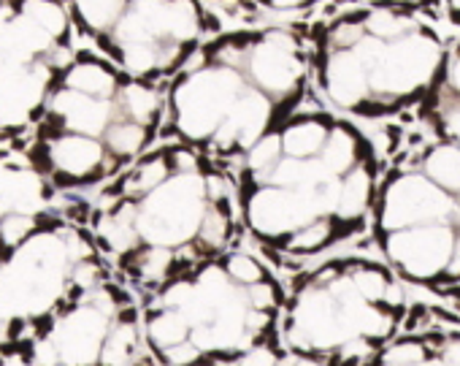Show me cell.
I'll list each match as a JSON object with an SVG mask.
<instances>
[{"label": "cell", "mask_w": 460, "mask_h": 366, "mask_svg": "<svg viewBox=\"0 0 460 366\" xmlns=\"http://www.w3.org/2000/svg\"><path fill=\"white\" fill-rule=\"evenodd\" d=\"M208 204L206 176L173 174L157 191L138 201L136 228L146 245L176 250L198 237Z\"/></svg>", "instance_id": "obj_1"}, {"label": "cell", "mask_w": 460, "mask_h": 366, "mask_svg": "<svg viewBox=\"0 0 460 366\" xmlns=\"http://www.w3.org/2000/svg\"><path fill=\"white\" fill-rule=\"evenodd\" d=\"M247 85L244 71L227 66H208L198 74L179 76L171 90L173 125L187 141H208Z\"/></svg>", "instance_id": "obj_2"}, {"label": "cell", "mask_w": 460, "mask_h": 366, "mask_svg": "<svg viewBox=\"0 0 460 366\" xmlns=\"http://www.w3.org/2000/svg\"><path fill=\"white\" fill-rule=\"evenodd\" d=\"M444 68L441 44L422 28L385 44V52L371 71V95L393 103L428 90Z\"/></svg>", "instance_id": "obj_3"}, {"label": "cell", "mask_w": 460, "mask_h": 366, "mask_svg": "<svg viewBox=\"0 0 460 366\" xmlns=\"http://www.w3.org/2000/svg\"><path fill=\"white\" fill-rule=\"evenodd\" d=\"M306 52L290 31L271 28L255 39L244 76L274 101L296 98L306 85Z\"/></svg>", "instance_id": "obj_4"}, {"label": "cell", "mask_w": 460, "mask_h": 366, "mask_svg": "<svg viewBox=\"0 0 460 366\" xmlns=\"http://www.w3.org/2000/svg\"><path fill=\"white\" fill-rule=\"evenodd\" d=\"M457 215V196L438 188L425 174H401L395 176L385 196L379 223L382 231H401L425 223H455Z\"/></svg>", "instance_id": "obj_5"}, {"label": "cell", "mask_w": 460, "mask_h": 366, "mask_svg": "<svg viewBox=\"0 0 460 366\" xmlns=\"http://www.w3.org/2000/svg\"><path fill=\"white\" fill-rule=\"evenodd\" d=\"M455 223H425L390 231L385 239L387 258L411 280H436L447 272L455 250Z\"/></svg>", "instance_id": "obj_6"}, {"label": "cell", "mask_w": 460, "mask_h": 366, "mask_svg": "<svg viewBox=\"0 0 460 366\" xmlns=\"http://www.w3.org/2000/svg\"><path fill=\"white\" fill-rule=\"evenodd\" d=\"M288 339L296 350H328L349 339V331L341 317V307L328 288L309 285L301 293L293 309Z\"/></svg>", "instance_id": "obj_7"}, {"label": "cell", "mask_w": 460, "mask_h": 366, "mask_svg": "<svg viewBox=\"0 0 460 366\" xmlns=\"http://www.w3.org/2000/svg\"><path fill=\"white\" fill-rule=\"evenodd\" d=\"M271 120H274V98H269L263 90H258L250 82L208 141L217 144L219 149L242 147L247 152L255 141H261L269 133Z\"/></svg>", "instance_id": "obj_8"}, {"label": "cell", "mask_w": 460, "mask_h": 366, "mask_svg": "<svg viewBox=\"0 0 460 366\" xmlns=\"http://www.w3.org/2000/svg\"><path fill=\"white\" fill-rule=\"evenodd\" d=\"M49 155L55 171L71 176L76 182V188L95 185L98 179L109 176V149L103 138L84 136V133H66L58 141H49Z\"/></svg>", "instance_id": "obj_9"}, {"label": "cell", "mask_w": 460, "mask_h": 366, "mask_svg": "<svg viewBox=\"0 0 460 366\" xmlns=\"http://www.w3.org/2000/svg\"><path fill=\"white\" fill-rule=\"evenodd\" d=\"M323 87L336 106L355 112L363 101L371 98V71L355 55V49L328 52L323 68Z\"/></svg>", "instance_id": "obj_10"}, {"label": "cell", "mask_w": 460, "mask_h": 366, "mask_svg": "<svg viewBox=\"0 0 460 366\" xmlns=\"http://www.w3.org/2000/svg\"><path fill=\"white\" fill-rule=\"evenodd\" d=\"M49 109L58 112L66 120L68 133H84V136H95L101 138L106 133V128L111 125V120L117 117V103L114 101H103V98H93L68 87H58L55 93H49L47 98Z\"/></svg>", "instance_id": "obj_11"}, {"label": "cell", "mask_w": 460, "mask_h": 366, "mask_svg": "<svg viewBox=\"0 0 460 366\" xmlns=\"http://www.w3.org/2000/svg\"><path fill=\"white\" fill-rule=\"evenodd\" d=\"M122 82H125L122 68L95 55H79L76 63L60 76V87H68L93 98H103V101H114Z\"/></svg>", "instance_id": "obj_12"}, {"label": "cell", "mask_w": 460, "mask_h": 366, "mask_svg": "<svg viewBox=\"0 0 460 366\" xmlns=\"http://www.w3.org/2000/svg\"><path fill=\"white\" fill-rule=\"evenodd\" d=\"M114 103H117V117L136 120L146 128H157L160 114L165 112L160 87H155L146 79H130V76H125Z\"/></svg>", "instance_id": "obj_13"}, {"label": "cell", "mask_w": 460, "mask_h": 366, "mask_svg": "<svg viewBox=\"0 0 460 366\" xmlns=\"http://www.w3.org/2000/svg\"><path fill=\"white\" fill-rule=\"evenodd\" d=\"M279 133L288 157H320L331 133V122L323 117H298L290 120Z\"/></svg>", "instance_id": "obj_14"}, {"label": "cell", "mask_w": 460, "mask_h": 366, "mask_svg": "<svg viewBox=\"0 0 460 366\" xmlns=\"http://www.w3.org/2000/svg\"><path fill=\"white\" fill-rule=\"evenodd\" d=\"M371 188H374V179H371V171L366 168V163H358L349 174H344L341 191H339L336 220H344V223L360 220L366 215V210L371 207Z\"/></svg>", "instance_id": "obj_15"}, {"label": "cell", "mask_w": 460, "mask_h": 366, "mask_svg": "<svg viewBox=\"0 0 460 366\" xmlns=\"http://www.w3.org/2000/svg\"><path fill=\"white\" fill-rule=\"evenodd\" d=\"M128 6V0H68L71 22L93 33H111Z\"/></svg>", "instance_id": "obj_16"}, {"label": "cell", "mask_w": 460, "mask_h": 366, "mask_svg": "<svg viewBox=\"0 0 460 366\" xmlns=\"http://www.w3.org/2000/svg\"><path fill=\"white\" fill-rule=\"evenodd\" d=\"M363 144L360 138L355 136L352 128L347 125H333L331 133H328V141L320 152V160L336 174V176H344L349 174L358 163H363V155H360Z\"/></svg>", "instance_id": "obj_17"}, {"label": "cell", "mask_w": 460, "mask_h": 366, "mask_svg": "<svg viewBox=\"0 0 460 366\" xmlns=\"http://www.w3.org/2000/svg\"><path fill=\"white\" fill-rule=\"evenodd\" d=\"M106 149L122 160H130L136 155H141L149 141H152V128L136 122V120H128V117H114L111 125L106 128V133L101 136Z\"/></svg>", "instance_id": "obj_18"}, {"label": "cell", "mask_w": 460, "mask_h": 366, "mask_svg": "<svg viewBox=\"0 0 460 366\" xmlns=\"http://www.w3.org/2000/svg\"><path fill=\"white\" fill-rule=\"evenodd\" d=\"M422 174L430 176L447 193L460 196V144L444 141L433 147L422 160Z\"/></svg>", "instance_id": "obj_19"}, {"label": "cell", "mask_w": 460, "mask_h": 366, "mask_svg": "<svg viewBox=\"0 0 460 366\" xmlns=\"http://www.w3.org/2000/svg\"><path fill=\"white\" fill-rule=\"evenodd\" d=\"M190 331H192V326L184 317V312H179V309H165L163 307L160 312L149 315V320H146V339L160 353L179 344V342H184V339H190Z\"/></svg>", "instance_id": "obj_20"}, {"label": "cell", "mask_w": 460, "mask_h": 366, "mask_svg": "<svg viewBox=\"0 0 460 366\" xmlns=\"http://www.w3.org/2000/svg\"><path fill=\"white\" fill-rule=\"evenodd\" d=\"M363 25H366L368 36H374V39H379L385 44H390V41H395V39H401V36H406V33H411L417 28L395 4L368 9L366 17H363Z\"/></svg>", "instance_id": "obj_21"}, {"label": "cell", "mask_w": 460, "mask_h": 366, "mask_svg": "<svg viewBox=\"0 0 460 366\" xmlns=\"http://www.w3.org/2000/svg\"><path fill=\"white\" fill-rule=\"evenodd\" d=\"M282 157H285V147H282V133L279 130L266 133L261 141H255L247 149V168L255 176L258 185H269V176L279 165Z\"/></svg>", "instance_id": "obj_22"}, {"label": "cell", "mask_w": 460, "mask_h": 366, "mask_svg": "<svg viewBox=\"0 0 460 366\" xmlns=\"http://www.w3.org/2000/svg\"><path fill=\"white\" fill-rule=\"evenodd\" d=\"M227 204V201H225ZM225 204H208L206 215H203V223L198 228V247L208 255V253H217L227 245L230 239V215L225 210Z\"/></svg>", "instance_id": "obj_23"}, {"label": "cell", "mask_w": 460, "mask_h": 366, "mask_svg": "<svg viewBox=\"0 0 460 366\" xmlns=\"http://www.w3.org/2000/svg\"><path fill=\"white\" fill-rule=\"evenodd\" d=\"M336 237V218H317L312 223H306L304 228H298L296 234H290L285 239V250L290 253H317L325 245H331V239Z\"/></svg>", "instance_id": "obj_24"}, {"label": "cell", "mask_w": 460, "mask_h": 366, "mask_svg": "<svg viewBox=\"0 0 460 366\" xmlns=\"http://www.w3.org/2000/svg\"><path fill=\"white\" fill-rule=\"evenodd\" d=\"M344 274L352 280V285L358 288V293L366 301L382 304V299L387 293V285H390V277L382 269L368 266V263H355V266H344Z\"/></svg>", "instance_id": "obj_25"}, {"label": "cell", "mask_w": 460, "mask_h": 366, "mask_svg": "<svg viewBox=\"0 0 460 366\" xmlns=\"http://www.w3.org/2000/svg\"><path fill=\"white\" fill-rule=\"evenodd\" d=\"M436 103L441 106L438 109V125L444 130V138L452 144H460V95L444 82V87H438Z\"/></svg>", "instance_id": "obj_26"}, {"label": "cell", "mask_w": 460, "mask_h": 366, "mask_svg": "<svg viewBox=\"0 0 460 366\" xmlns=\"http://www.w3.org/2000/svg\"><path fill=\"white\" fill-rule=\"evenodd\" d=\"M222 269L227 272V277H230V280H234L236 285H242V288H250V285H258V282H263V280H266L263 266H261L252 255H244V253L227 255Z\"/></svg>", "instance_id": "obj_27"}, {"label": "cell", "mask_w": 460, "mask_h": 366, "mask_svg": "<svg viewBox=\"0 0 460 366\" xmlns=\"http://www.w3.org/2000/svg\"><path fill=\"white\" fill-rule=\"evenodd\" d=\"M422 361H428V355L420 342H398L382 355V366H417Z\"/></svg>", "instance_id": "obj_28"}, {"label": "cell", "mask_w": 460, "mask_h": 366, "mask_svg": "<svg viewBox=\"0 0 460 366\" xmlns=\"http://www.w3.org/2000/svg\"><path fill=\"white\" fill-rule=\"evenodd\" d=\"M200 353H203V350H200L192 339H184V342H179V344L163 350V358H165V363H171V366H192V363L200 361Z\"/></svg>", "instance_id": "obj_29"}, {"label": "cell", "mask_w": 460, "mask_h": 366, "mask_svg": "<svg viewBox=\"0 0 460 366\" xmlns=\"http://www.w3.org/2000/svg\"><path fill=\"white\" fill-rule=\"evenodd\" d=\"M247 301H250L252 309H266V312H271V309L277 307V290H274L271 282L263 280V282L247 288Z\"/></svg>", "instance_id": "obj_30"}, {"label": "cell", "mask_w": 460, "mask_h": 366, "mask_svg": "<svg viewBox=\"0 0 460 366\" xmlns=\"http://www.w3.org/2000/svg\"><path fill=\"white\" fill-rule=\"evenodd\" d=\"M173 174H198V155L187 147H168Z\"/></svg>", "instance_id": "obj_31"}, {"label": "cell", "mask_w": 460, "mask_h": 366, "mask_svg": "<svg viewBox=\"0 0 460 366\" xmlns=\"http://www.w3.org/2000/svg\"><path fill=\"white\" fill-rule=\"evenodd\" d=\"M242 366H279V355L269 344H252L242 358Z\"/></svg>", "instance_id": "obj_32"}, {"label": "cell", "mask_w": 460, "mask_h": 366, "mask_svg": "<svg viewBox=\"0 0 460 366\" xmlns=\"http://www.w3.org/2000/svg\"><path fill=\"white\" fill-rule=\"evenodd\" d=\"M444 82L460 95V41L444 55Z\"/></svg>", "instance_id": "obj_33"}, {"label": "cell", "mask_w": 460, "mask_h": 366, "mask_svg": "<svg viewBox=\"0 0 460 366\" xmlns=\"http://www.w3.org/2000/svg\"><path fill=\"white\" fill-rule=\"evenodd\" d=\"M441 361L444 366H460V339L457 342H447L441 350Z\"/></svg>", "instance_id": "obj_34"}, {"label": "cell", "mask_w": 460, "mask_h": 366, "mask_svg": "<svg viewBox=\"0 0 460 366\" xmlns=\"http://www.w3.org/2000/svg\"><path fill=\"white\" fill-rule=\"evenodd\" d=\"M266 4H271V6L279 9V12H296V9L306 6L309 0H266Z\"/></svg>", "instance_id": "obj_35"}, {"label": "cell", "mask_w": 460, "mask_h": 366, "mask_svg": "<svg viewBox=\"0 0 460 366\" xmlns=\"http://www.w3.org/2000/svg\"><path fill=\"white\" fill-rule=\"evenodd\" d=\"M444 4H447V9H449L455 17H460V0H444Z\"/></svg>", "instance_id": "obj_36"}, {"label": "cell", "mask_w": 460, "mask_h": 366, "mask_svg": "<svg viewBox=\"0 0 460 366\" xmlns=\"http://www.w3.org/2000/svg\"><path fill=\"white\" fill-rule=\"evenodd\" d=\"M296 366H320V363H314V361H306V358H298V363Z\"/></svg>", "instance_id": "obj_37"}, {"label": "cell", "mask_w": 460, "mask_h": 366, "mask_svg": "<svg viewBox=\"0 0 460 366\" xmlns=\"http://www.w3.org/2000/svg\"><path fill=\"white\" fill-rule=\"evenodd\" d=\"M387 4H395L398 6V4H414V0H387Z\"/></svg>", "instance_id": "obj_38"}, {"label": "cell", "mask_w": 460, "mask_h": 366, "mask_svg": "<svg viewBox=\"0 0 460 366\" xmlns=\"http://www.w3.org/2000/svg\"><path fill=\"white\" fill-rule=\"evenodd\" d=\"M128 4H141V0H128Z\"/></svg>", "instance_id": "obj_39"}]
</instances>
